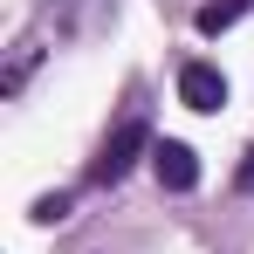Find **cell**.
I'll use <instances>...</instances> for the list:
<instances>
[{
    "instance_id": "cell-1",
    "label": "cell",
    "mask_w": 254,
    "mask_h": 254,
    "mask_svg": "<svg viewBox=\"0 0 254 254\" xmlns=\"http://www.w3.org/2000/svg\"><path fill=\"white\" fill-rule=\"evenodd\" d=\"M137 158H151V110H144V96L130 89V110L117 117V130L103 137V151L89 158V186H117Z\"/></svg>"
},
{
    "instance_id": "cell-2",
    "label": "cell",
    "mask_w": 254,
    "mask_h": 254,
    "mask_svg": "<svg viewBox=\"0 0 254 254\" xmlns=\"http://www.w3.org/2000/svg\"><path fill=\"white\" fill-rule=\"evenodd\" d=\"M117 21V0H42V28H55V42H89Z\"/></svg>"
},
{
    "instance_id": "cell-3",
    "label": "cell",
    "mask_w": 254,
    "mask_h": 254,
    "mask_svg": "<svg viewBox=\"0 0 254 254\" xmlns=\"http://www.w3.org/2000/svg\"><path fill=\"white\" fill-rule=\"evenodd\" d=\"M151 172H158L165 192H192V186H199V158H192V144H179V137L151 144Z\"/></svg>"
},
{
    "instance_id": "cell-4",
    "label": "cell",
    "mask_w": 254,
    "mask_h": 254,
    "mask_svg": "<svg viewBox=\"0 0 254 254\" xmlns=\"http://www.w3.org/2000/svg\"><path fill=\"white\" fill-rule=\"evenodd\" d=\"M179 103H186V110H220V103H227V76H220L213 62H186V69H179Z\"/></svg>"
},
{
    "instance_id": "cell-5",
    "label": "cell",
    "mask_w": 254,
    "mask_h": 254,
    "mask_svg": "<svg viewBox=\"0 0 254 254\" xmlns=\"http://www.w3.org/2000/svg\"><path fill=\"white\" fill-rule=\"evenodd\" d=\"M42 55H48V48H42V35H21V42H14V62H7V76H0V89H7V96H21Z\"/></svg>"
},
{
    "instance_id": "cell-6",
    "label": "cell",
    "mask_w": 254,
    "mask_h": 254,
    "mask_svg": "<svg viewBox=\"0 0 254 254\" xmlns=\"http://www.w3.org/2000/svg\"><path fill=\"white\" fill-rule=\"evenodd\" d=\"M248 7H254V0H206V7L192 14V28H199V35H220V28H234Z\"/></svg>"
},
{
    "instance_id": "cell-7",
    "label": "cell",
    "mask_w": 254,
    "mask_h": 254,
    "mask_svg": "<svg viewBox=\"0 0 254 254\" xmlns=\"http://www.w3.org/2000/svg\"><path fill=\"white\" fill-rule=\"evenodd\" d=\"M35 220H42V227L69 220V192H48V199H35Z\"/></svg>"
},
{
    "instance_id": "cell-8",
    "label": "cell",
    "mask_w": 254,
    "mask_h": 254,
    "mask_svg": "<svg viewBox=\"0 0 254 254\" xmlns=\"http://www.w3.org/2000/svg\"><path fill=\"white\" fill-rule=\"evenodd\" d=\"M241 192H254V151H248V165H241Z\"/></svg>"
}]
</instances>
